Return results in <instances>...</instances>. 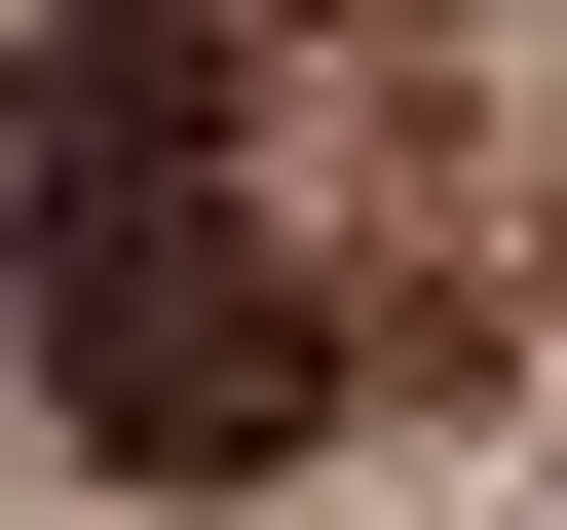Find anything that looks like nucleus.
Masks as SVG:
<instances>
[{
    "label": "nucleus",
    "instance_id": "obj_1",
    "mask_svg": "<svg viewBox=\"0 0 567 530\" xmlns=\"http://www.w3.org/2000/svg\"><path fill=\"white\" fill-rule=\"evenodd\" d=\"M39 379H76L114 492H265V455L341 417V304H303L265 190L189 152V190H39Z\"/></svg>",
    "mask_w": 567,
    "mask_h": 530
},
{
    "label": "nucleus",
    "instance_id": "obj_2",
    "mask_svg": "<svg viewBox=\"0 0 567 530\" xmlns=\"http://www.w3.org/2000/svg\"><path fill=\"white\" fill-rule=\"evenodd\" d=\"M227 152V0H76L39 39V190H189Z\"/></svg>",
    "mask_w": 567,
    "mask_h": 530
}]
</instances>
